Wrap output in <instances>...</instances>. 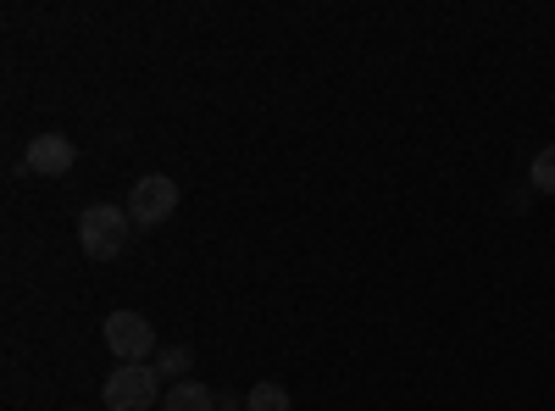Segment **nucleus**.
<instances>
[{
	"label": "nucleus",
	"mask_w": 555,
	"mask_h": 411,
	"mask_svg": "<svg viewBox=\"0 0 555 411\" xmlns=\"http://www.w3.org/2000/svg\"><path fill=\"white\" fill-rule=\"evenodd\" d=\"M128 240H133V217H128L122 206L95 201V206H83V211H78V245H83L89 261H112V256H122Z\"/></svg>",
	"instance_id": "nucleus-1"
},
{
	"label": "nucleus",
	"mask_w": 555,
	"mask_h": 411,
	"mask_svg": "<svg viewBox=\"0 0 555 411\" xmlns=\"http://www.w3.org/2000/svg\"><path fill=\"white\" fill-rule=\"evenodd\" d=\"M178 211V184L167 172H145V178H133V190H128V217L139 228H156Z\"/></svg>",
	"instance_id": "nucleus-4"
},
{
	"label": "nucleus",
	"mask_w": 555,
	"mask_h": 411,
	"mask_svg": "<svg viewBox=\"0 0 555 411\" xmlns=\"http://www.w3.org/2000/svg\"><path fill=\"white\" fill-rule=\"evenodd\" d=\"M151 368L162 373V384H183V378H190V368H195V350L190 345H167Z\"/></svg>",
	"instance_id": "nucleus-7"
},
{
	"label": "nucleus",
	"mask_w": 555,
	"mask_h": 411,
	"mask_svg": "<svg viewBox=\"0 0 555 411\" xmlns=\"http://www.w3.org/2000/svg\"><path fill=\"white\" fill-rule=\"evenodd\" d=\"M162 411H217V395L206 384H195V378H183V384H167Z\"/></svg>",
	"instance_id": "nucleus-6"
},
{
	"label": "nucleus",
	"mask_w": 555,
	"mask_h": 411,
	"mask_svg": "<svg viewBox=\"0 0 555 411\" xmlns=\"http://www.w3.org/2000/svg\"><path fill=\"white\" fill-rule=\"evenodd\" d=\"M23 162H28L34 178H67L78 167V145L67 140V133H34Z\"/></svg>",
	"instance_id": "nucleus-5"
},
{
	"label": "nucleus",
	"mask_w": 555,
	"mask_h": 411,
	"mask_svg": "<svg viewBox=\"0 0 555 411\" xmlns=\"http://www.w3.org/2000/svg\"><path fill=\"white\" fill-rule=\"evenodd\" d=\"M245 411H295V400H289V389L284 384H256L250 395H245Z\"/></svg>",
	"instance_id": "nucleus-8"
},
{
	"label": "nucleus",
	"mask_w": 555,
	"mask_h": 411,
	"mask_svg": "<svg viewBox=\"0 0 555 411\" xmlns=\"http://www.w3.org/2000/svg\"><path fill=\"white\" fill-rule=\"evenodd\" d=\"M106 411H151L162 406V373L151 368V361H139V368H117L101 389Z\"/></svg>",
	"instance_id": "nucleus-2"
},
{
	"label": "nucleus",
	"mask_w": 555,
	"mask_h": 411,
	"mask_svg": "<svg viewBox=\"0 0 555 411\" xmlns=\"http://www.w3.org/2000/svg\"><path fill=\"white\" fill-rule=\"evenodd\" d=\"M528 178H533V190H539V195H555V145H544V151L533 156Z\"/></svg>",
	"instance_id": "nucleus-9"
},
{
	"label": "nucleus",
	"mask_w": 555,
	"mask_h": 411,
	"mask_svg": "<svg viewBox=\"0 0 555 411\" xmlns=\"http://www.w3.org/2000/svg\"><path fill=\"white\" fill-rule=\"evenodd\" d=\"M217 411H245V395H217Z\"/></svg>",
	"instance_id": "nucleus-10"
},
{
	"label": "nucleus",
	"mask_w": 555,
	"mask_h": 411,
	"mask_svg": "<svg viewBox=\"0 0 555 411\" xmlns=\"http://www.w3.org/2000/svg\"><path fill=\"white\" fill-rule=\"evenodd\" d=\"M106 345L112 356H122V368H139L145 356H156V329L145 311H106Z\"/></svg>",
	"instance_id": "nucleus-3"
}]
</instances>
